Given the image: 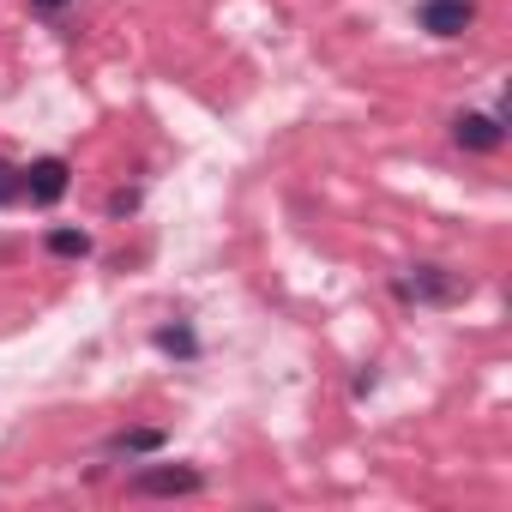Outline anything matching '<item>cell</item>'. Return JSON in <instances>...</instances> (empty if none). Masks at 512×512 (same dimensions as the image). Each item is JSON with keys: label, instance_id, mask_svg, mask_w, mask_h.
Segmentation results:
<instances>
[{"label": "cell", "instance_id": "10", "mask_svg": "<svg viewBox=\"0 0 512 512\" xmlns=\"http://www.w3.org/2000/svg\"><path fill=\"white\" fill-rule=\"evenodd\" d=\"M0 205H19V169L0 157Z\"/></svg>", "mask_w": 512, "mask_h": 512}, {"label": "cell", "instance_id": "1", "mask_svg": "<svg viewBox=\"0 0 512 512\" xmlns=\"http://www.w3.org/2000/svg\"><path fill=\"white\" fill-rule=\"evenodd\" d=\"M392 290H398V302H416V308H452L470 296V278L446 272V266H410Z\"/></svg>", "mask_w": 512, "mask_h": 512}, {"label": "cell", "instance_id": "2", "mask_svg": "<svg viewBox=\"0 0 512 512\" xmlns=\"http://www.w3.org/2000/svg\"><path fill=\"white\" fill-rule=\"evenodd\" d=\"M73 193V163L67 157H37V163H25L19 169V199H31V205H61Z\"/></svg>", "mask_w": 512, "mask_h": 512}, {"label": "cell", "instance_id": "11", "mask_svg": "<svg viewBox=\"0 0 512 512\" xmlns=\"http://www.w3.org/2000/svg\"><path fill=\"white\" fill-rule=\"evenodd\" d=\"M73 7V0H31V13H43V19H61Z\"/></svg>", "mask_w": 512, "mask_h": 512}, {"label": "cell", "instance_id": "5", "mask_svg": "<svg viewBox=\"0 0 512 512\" xmlns=\"http://www.w3.org/2000/svg\"><path fill=\"white\" fill-rule=\"evenodd\" d=\"M416 25H422L428 37L452 43V37H464V31L476 25V0H422V7H416Z\"/></svg>", "mask_w": 512, "mask_h": 512}, {"label": "cell", "instance_id": "6", "mask_svg": "<svg viewBox=\"0 0 512 512\" xmlns=\"http://www.w3.org/2000/svg\"><path fill=\"white\" fill-rule=\"evenodd\" d=\"M43 247L55 253V260H91V229H79V223H55V229H43Z\"/></svg>", "mask_w": 512, "mask_h": 512}, {"label": "cell", "instance_id": "3", "mask_svg": "<svg viewBox=\"0 0 512 512\" xmlns=\"http://www.w3.org/2000/svg\"><path fill=\"white\" fill-rule=\"evenodd\" d=\"M452 145L470 151V157H494L506 145V115L500 109H464V115H452Z\"/></svg>", "mask_w": 512, "mask_h": 512}, {"label": "cell", "instance_id": "9", "mask_svg": "<svg viewBox=\"0 0 512 512\" xmlns=\"http://www.w3.org/2000/svg\"><path fill=\"white\" fill-rule=\"evenodd\" d=\"M139 211V187H115L109 193V217H133Z\"/></svg>", "mask_w": 512, "mask_h": 512}, {"label": "cell", "instance_id": "4", "mask_svg": "<svg viewBox=\"0 0 512 512\" xmlns=\"http://www.w3.org/2000/svg\"><path fill=\"white\" fill-rule=\"evenodd\" d=\"M199 488H205V476L193 464H139L127 476V494H139V500H151V494L175 500V494H199Z\"/></svg>", "mask_w": 512, "mask_h": 512}, {"label": "cell", "instance_id": "7", "mask_svg": "<svg viewBox=\"0 0 512 512\" xmlns=\"http://www.w3.org/2000/svg\"><path fill=\"white\" fill-rule=\"evenodd\" d=\"M163 446H169L163 428H121V434L109 440V452H121V458H151V452H163Z\"/></svg>", "mask_w": 512, "mask_h": 512}, {"label": "cell", "instance_id": "8", "mask_svg": "<svg viewBox=\"0 0 512 512\" xmlns=\"http://www.w3.org/2000/svg\"><path fill=\"white\" fill-rule=\"evenodd\" d=\"M151 344H157L163 356H181V362H193V356H199V338H193V326H181V320H175V326H157V332H151Z\"/></svg>", "mask_w": 512, "mask_h": 512}]
</instances>
